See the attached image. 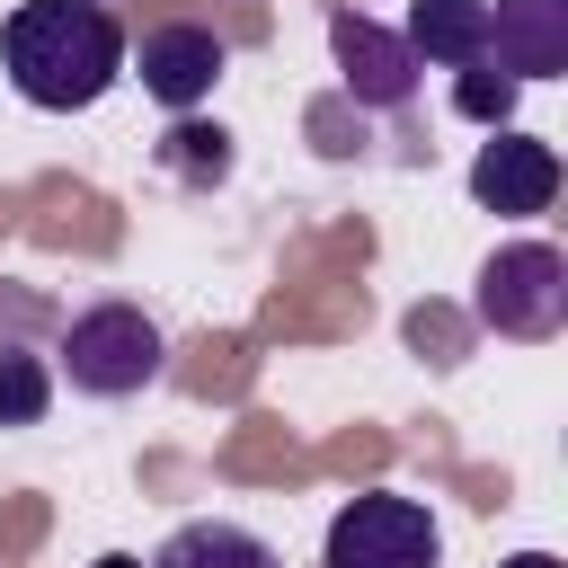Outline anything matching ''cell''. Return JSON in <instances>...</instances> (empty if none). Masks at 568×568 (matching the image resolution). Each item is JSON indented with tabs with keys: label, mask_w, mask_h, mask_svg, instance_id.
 Segmentation results:
<instances>
[{
	"label": "cell",
	"mask_w": 568,
	"mask_h": 568,
	"mask_svg": "<svg viewBox=\"0 0 568 568\" xmlns=\"http://www.w3.org/2000/svg\"><path fill=\"white\" fill-rule=\"evenodd\" d=\"M44 408H53V373H44V355L0 346V426H44Z\"/></svg>",
	"instance_id": "7c38bea8"
},
{
	"label": "cell",
	"mask_w": 568,
	"mask_h": 568,
	"mask_svg": "<svg viewBox=\"0 0 568 568\" xmlns=\"http://www.w3.org/2000/svg\"><path fill=\"white\" fill-rule=\"evenodd\" d=\"M408 53L435 71H462L488 53V0H408Z\"/></svg>",
	"instance_id": "9c48e42d"
},
{
	"label": "cell",
	"mask_w": 568,
	"mask_h": 568,
	"mask_svg": "<svg viewBox=\"0 0 568 568\" xmlns=\"http://www.w3.org/2000/svg\"><path fill=\"white\" fill-rule=\"evenodd\" d=\"M515 89H524V80H506V71L479 53V62H462V80H453V106H462L470 124H506V115H515Z\"/></svg>",
	"instance_id": "4fadbf2b"
},
{
	"label": "cell",
	"mask_w": 568,
	"mask_h": 568,
	"mask_svg": "<svg viewBox=\"0 0 568 568\" xmlns=\"http://www.w3.org/2000/svg\"><path fill=\"white\" fill-rule=\"evenodd\" d=\"M53 355H62V373H71L80 399H133V390H151L169 373V337H160V320L142 302H89V311H71V328H62Z\"/></svg>",
	"instance_id": "7a4b0ae2"
},
{
	"label": "cell",
	"mask_w": 568,
	"mask_h": 568,
	"mask_svg": "<svg viewBox=\"0 0 568 568\" xmlns=\"http://www.w3.org/2000/svg\"><path fill=\"white\" fill-rule=\"evenodd\" d=\"M488 62L506 80L568 71V0H488Z\"/></svg>",
	"instance_id": "ba28073f"
},
{
	"label": "cell",
	"mask_w": 568,
	"mask_h": 568,
	"mask_svg": "<svg viewBox=\"0 0 568 568\" xmlns=\"http://www.w3.org/2000/svg\"><path fill=\"white\" fill-rule=\"evenodd\" d=\"M0 71L27 106L80 115L124 80V27L106 0H18L0 27Z\"/></svg>",
	"instance_id": "6da1fadb"
},
{
	"label": "cell",
	"mask_w": 568,
	"mask_h": 568,
	"mask_svg": "<svg viewBox=\"0 0 568 568\" xmlns=\"http://www.w3.org/2000/svg\"><path fill=\"white\" fill-rule=\"evenodd\" d=\"M497 568H559L550 550H515V559H497Z\"/></svg>",
	"instance_id": "5bb4252c"
},
{
	"label": "cell",
	"mask_w": 568,
	"mask_h": 568,
	"mask_svg": "<svg viewBox=\"0 0 568 568\" xmlns=\"http://www.w3.org/2000/svg\"><path fill=\"white\" fill-rule=\"evenodd\" d=\"M328 53H337V80H346V98L355 106H373V115H390V106H408L417 98V53H408V36L399 27H382V18H364V9H328Z\"/></svg>",
	"instance_id": "5b68a950"
},
{
	"label": "cell",
	"mask_w": 568,
	"mask_h": 568,
	"mask_svg": "<svg viewBox=\"0 0 568 568\" xmlns=\"http://www.w3.org/2000/svg\"><path fill=\"white\" fill-rule=\"evenodd\" d=\"M444 559V532L417 497L399 488H364L328 515V541H320V568H435Z\"/></svg>",
	"instance_id": "277c9868"
},
{
	"label": "cell",
	"mask_w": 568,
	"mask_h": 568,
	"mask_svg": "<svg viewBox=\"0 0 568 568\" xmlns=\"http://www.w3.org/2000/svg\"><path fill=\"white\" fill-rule=\"evenodd\" d=\"M142 568H284V559H275V541H257L248 524H231V515H195V524H178Z\"/></svg>",
	"instance_id": "30bf717a"
},
{
	"label": "cell",
	"mask_w": 568,
	"mask_h": 568,
	"mask_svg": "<svg viewBox=\"0 0 568 568\" xmlns=\"http://www.w3.org/2000/svg\"><path fill=\"white\" fill-rule=\"evenodd\" d=\"M470 195H479L488 213H550V195H559V151L532 142V133H515V124H488V142H479V160H470Z\"/></svg>",
	"instance_id": "52a82bcc"
},
{
	"label": "cell",
	"mask_w": 568,
	"mask_h": 568,
	"mask_svg": "<svg viewBox=\"0 0 568 568\" xmlns=\"http://www.w3.org/2000/svg\"><path fill=\"white\" fill-rule=\"evenodd\" d=\"M124 62L142 71V89H151L169 115H195V106L213 98V80L231 71V53H222V36H213L204 18H160L142 44H124Z\"/></svg>",
	"instance_id": "8992f818"
},
{
	"label": "cell",
	"mask_w": 568,
	"mask_h": 568,
	"mask_svg": "<svg viewBox=\"0 0 568 568\" xmlns=\"http://www.w3.org/2000/svg\"><path fill=\"white\" fill-rule=\"evenodd\" d=\"M98 568H142V559H124V550H115V559H98Z\"/></svg>",
	"instance_id": "9a60e30c"
},
{
	"label": "cell",
	"mask_w": 568,
	"mask_h": 568,
	"mask_svg": "<svg viewBox=\"0 0 568 568\" xmlns=\"http://www.w3.org/2000/svg\"><path fill=\"white\" fill-rule=\"evenodd\" d=\"M160 178H178V186H222V178H231V133L204 124V115H169V133H160Z\"/></svg>",
	"instance_id": "8fae6325"
},
{
	"label": "cell",
	"mask_w": 568,
	"mask_h": 568,
	"mask_svg": "<svg viewBox=\"0 0 568 568\" xmlns=\"http://www.w3.org/2000/svg\"><path fill=\"white\" fill-rule=\"evenodd\" d=\"M470 311L488 337H515V346H541L568 328V257L550 240H506L479 284H470Z\"/></svg>",
	"instance_id": "3957f363"
}]
</instances>
